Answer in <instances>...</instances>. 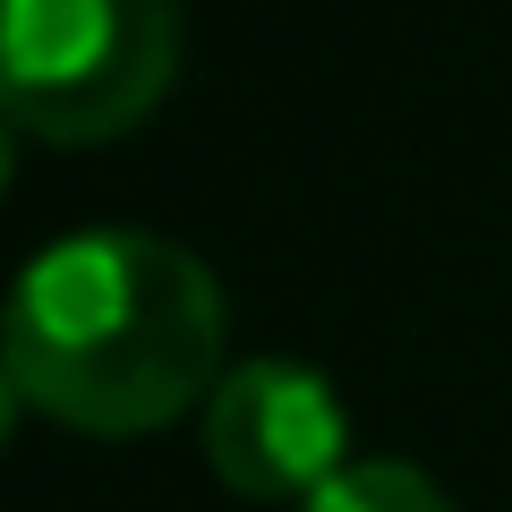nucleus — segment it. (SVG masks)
<instances>
[{
    "mask_svg": "<svg viewBox=\"0 0 512 512\" xmlns=\"http://www.w3.org/2000/svg\"><path fill=\"white\" fill-rule=\"evenodd\" d=\"M0 359L35 410L86 436H146L171 427L222 367V291L197 256L163 231H69L0 308Z\"/></svg>",
    "mask_w": 512,
    "mask_h": 512,
    "instance_id": "nucleus-1",
    "label": "nucleus"
},
{
    "mask_svg": "<svg viewBox=\"0 0 512 512\" xmlns=\"http://www.w3.org/2000/svg\"><path fill=\"white\" fill-rule=\"evenodd\" d=\"M180 0H0V120L43 146H103L163 103Z\"/></svg>",
    "mask_w": 512,
    "mask_h": 512,
    "instance_id": "nucleus-2",
    "label": "nucleus"
},
{
    "mask_svg": "<svg viewBox=\"0 0 512 512\" xmlns=\"http://www.w3.org/2000/svg\"><path fill=\"white\" fill-rule=\"evenodd\" d=\"M205 461L256 504H308L350 470V410L308 359H239L205 402Z\"/></svg>",
    "mask_w": 512,
    "mask_h": 512,
    "instance_id": "nucleus-3",
    "label": "nucleus"
},
{
    "mask_svg": "<svg viewBox=\"0 0 512 512\" xmlns=\"http://www.w3.org/2000/svg\"><path fill=\"white\" fill-rule=\"evenodd\" d=\"M299 512H453V504H444V487L427 470H410V461H350V470L325 478Z\"/></svg>",
    "mask_w": 512,
    "mask_h": 512,
    "instance_id": "nucleus-4",
    "label": "nucleus"
},
{
    "mask_svg": "<svg viewBox=\"0 0 512 512\" xmlns=\"http://www.w3.org/2000/svg\"><path fill=\"white\" fill-rule=\"evenodd\" d=\"M18 402H26V393H18V376H9V359H0V444H9V419H18Z\"/></svg>",
    "mask_w": 512,
    "mask_h": 512,
    "instance_id": "nucleus-5",
    "label": "nucleus"
},
{
    "mask_svg": "<svg viewBox=\"0 0 512 512\" xmlns=\"http://www.w3.org/2000/svg\"><path fill=\"white\" fill-rule=\"evenodd\" d=\"M0 180H9V120H0Z\"/></svg>",
    "mask_w": 512,
    "mask_h": 512,
    "instance_id": "nucleus-6",
    "label": "nucleus"
}]
</instances>
